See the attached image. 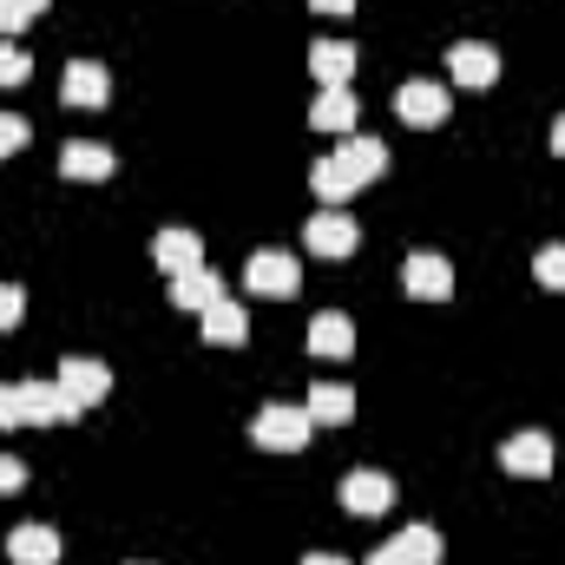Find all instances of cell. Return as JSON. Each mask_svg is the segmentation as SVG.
<instances>
[{"mask_svg": "<svg viewBox=\"0 0 565 565\" xmlns=\"http://www.w3.org/2000/svg\"><path fill=\"white\" fill-rule=\"evenodd\" d=\"M309 349H316V355H349V349H355V322L335 316V309H322V316L309 322Z\"/></svg>", "mask_w": 565, "mask_h": 565, "instance_id": "21", "label": "cell"}, {"mask_svg": "<svg viewBox=\"0 0 565 565\" xmlns=\"http://www.w3.org/2000/svg\"><path fill=\"white\" fill-rule=\"evenodd\" d=\"M369 565H408V559H402L395 546H375V553H369Z\"/></svg>", "mask_w": 565, "mask_h": 565, "instance_id": "31", "label": "cell"}, {"mask_svg": "<svg viewBox=\"0 0 565 565\" xmlns=\"http://www.w3.org/2000/svg\"><path fill=\"white\" fill-rule=\"evenodd\" d=\"M309 184H316V198H322V204H342V198H355V191H362L335 158H316V164H309Z\"/></svg>", "mask_w": 565, "mask_h": 565, "instance_id": "22", "label": "cell"}, {"mask_svg": "<svg viewBox=\"0 0 565 565\" xmlns=\"http://www.w3.org/2000/svg\"><path fill=\"white\" fill-rule=\"evenodd\" d=\"M302 565H349V559H342V553H309Z\"/></svg>", "mask_w": 565, "mask_h": 565, "instance_id": "33", "label": "cell"}, {"mask_svg": "<svg viewBox=\"0 0 565 565\" xmlns=\"http://www.w3.org/2000/svg\"><path fill=\"white\" fill-rule=\"evenodd\" d=\"M447 86L440 79H408L402 93H395V113L408 119V126H447Z\"/></svg>", "mask_w": 565, "mask_h": 565, "instance_id": "7", "label": "cell"}, {"mask_svg": "<svg viewBox=\"0 0 565 565\" xmlns=\"http://www.w3.org/2000/svg\"><path fill=\"white\" fill-rule=\"evenodd\" d=\"M309 7H316V13H349L355 0H309Z\"/></svg>", "mask_w": 565, "mask_h": 565, "instance_id": "32", "label": "cell"}, {"mask_svg": "<svg viewBox=\"0 0 565 565\" xmlns=\"http://www.w3.org/2000/svg\"><path fill=\"white\" fill-rule=\"evenodd\" d=\"M60 171H66V178H79V184H99V178H113V145L73 139L66 151H60Z\"/></svg>", "mask_w": 565, "mask_h": 565, "instance_id": "17", "label": "cell"}, {"mask_svg": "<svg viewBox=\"0 0 565 565\" xmlns=\"http://www.w3.org/2000/svg\"><path fill=\"white\" fill-rule=\"evenodd\" d=\"M388 546H395L408 565H440V533H434V526H402Z\"/></svg>", "mask_w": 565, "mask_h": 565, "instance_id": "23", "label": "cell"}, {"mask_svg": "<svg viewBox=\"0 0 565 565\" xmlns=\"http://www.w3.org/2000/svg\"><path fill=\"white\" fill-rule=\"evenodd\" d=\"M7 553H13V565H60V533L53 526H13Z\"/></svg>", "mask_w": 565, "mask_h": 565, "instance_id": "18", "label": "cell"}, {"mask_svg": "<svg viewBox=\"0 0 565 565\" xmlns=\"http://www.w3.org/2000/svg\"><path fill=\"white\" fill-rule=\"evenodd\" d=\"M329 158H335V164H342L355 184H369V178H382V171H388V145H382V139H355V132L335 145Z\"/></svg>", "mask_w": 565, "mask_h": 565, "instance_id": "15", "label": "cell"}, {"mask_svg": "<svg viewBox=\"0 0 565 565\" xmlns=\"http://www.w3.org/2000/svg\"><path fill=\"white\" fill-rule=\"evenodd\" d=\"M151 257H158V270H164V277L198 270V264H204V237H198V231H184V224H164V231L151 237Z\"/></svg>", "mask_w": 565, "mask_h": 565, "instance_id": "11", "label": "cell"}, {"mask_svg": "<svg viewBox=\"0 0 565 565\" xmlns=\"http://www.w3.org/2000/svg\"><path fill=\"white\" fill-rule=\"evenodd\" d=\"M355 113H362V106H355V93H349V86H322V93H316V106H309V126H316V132L349 139V132H355Z\"/></svg>", "mask_w": 565, "mask_h": 565, "instance_id": "13", "label": "cell"}, {"mask_svg": "<svg viewBox=\"0 0 565 565\" xmlns=\"http://www.w3.org/2000/svg\"><path fill=\"white\" fill-rule=\"evenodd\" d=\"M500 467L520 473V480H546V473H553V440L526 427V434H513V440L500 447Z\"/></svg>", "mask_w": 565, "mask_h": 565, "instance_id": "12", "label": "cell"}, {"mask_svg": "<svg viewBox=\"0 0 565 565\" xmlns=\"http://www.w3.org/2000/svg\"><path fill=\"white\" fill-rule=\"evenodd\" d=\"M26 139H33V126H26L20 113H0V158H7V151H20Z\"/></svg>", "mask_w": 565, "mask_h": 565, "instance_id": "27", "label": "cell"}, {"mask_svg": "<svg viewBox=\"0 0 565 565\" xmlns=\"http://www.w3.org/2000/svg\"><path fill=\"white\" fill-rule=\"evenodd\" d=\"M26 316V296H20V282H0V329H13Z\"/></svg>", "mask_w": 565, "mask_h": 565, "instance_id": "28", "label": "cell"}, {"mask_svg": "<svg viewBox=\"0 0 565 565\" xmlns=\"http://www.w3.org/2000/svg\"><path fill=\"white\" fill-rule=\"evenodd\" d=\"M86 408L60 388V382H20V422L26 427H60V422H79Z\"/></svg>", "mask_w": 565, "mask_h": 565, "instance_id": "2", "label": "cell"}, {"mask_svg": "<svg viewBox=\"0 0 565 565\" xmlns=\"http://www.w3.org/2000/svg\"><path fill=\"white\" fill-rule=\"evenodd\" d=\"M302 408H309V422H322V427H342V422H355V395H349L342 382H316Z\"/></svg>", "mask_w": 565, "mask_h": 565, "instance_id": "20", "label": "cell"}, {"mask_svg": "<svg viewBox=\"0 0 565 565\" xmlns=\"http://www.w3.org/2000/svg\"><path fill=\"white\" fill-rule=\"evenodd\" d=\"M60 388H66L79 408H99V402H106V388H113V369H106V362H93V355H66V362H60Z\"/></svg>", "mask_w": 565, "mask_h": 565, "instance_id": "5", "label": "cell"}, {"mask_svg": "<svg viewBox=\"0 0 565 565\" xmlns=\"http://www.w3.org/2000/svg\"><path fill=\"white\" fill-rule=\"evenodd\" d=\"M402 282H408V296H422V302H447V296H454V264L434 257V250H415V257L402 264Z\"/></svg>", "mask_w": 565, "mask_h": 565, "instance_id": "8", "label": "cell"}, {"mask_svg": "<svg viewBox=\"0 0 565 565\" xmlns=\"http://www.w3.org/2000/svg\"><path fill=\"white\" fill-rule=\"evenodd\" d=\"M309 73H316L322 86H349V73H355V46H349V40H316V46H309Z\"/></svg>", "mask_w": 565, "mask_h": 565, "instance_id": "19", "label": "cell"}, {"mask_svg": "<svg viewBox=\"0 0 565 565\" xmlns=\"http://www.w3.org/2000/svg\"><path fill=\"white\" fill-rule=\"evenodd\" d=\"M46 0H0V33H20L26 20H40Z\"/></svg>", "mask_w": 565, "mask_h": 565, "instance_id": "26", "label": "cell"}, {"mask_svg": "<svg viewBox=\"0 0 565 565\" xmlns=\"http://www.w3.org/2000/svg\"><path fill=\"white\" fill-rule=\"evenodd\" d=\"M26 73H33V60L13 40H0V86H26Z\"/></svg>", "mask_w": 565, "mask_h": 565, "instance_id": "25", "label": "cell"}, {"mask_svg": "<svg viewBox=\"0 0 565 565\" xmlns=\"http://www.w3.org/2000/svg\"><path fill=\"white\" fill-rule=\"evenodd\" d=\"M553 151L565 158V113H559V126H553Z\"/></svg>", "mask_w": 565, "mask_h": 565, "instance_id": "34", "label": "cell"}, {"mask_svg": "<svg viewBox=\"0 0 565 565\" xmlns=\"http://www.w3.org/2000/svg\"><path fill=\"white\" fill-rule=\"evenodd\" d=\"M217 296H231V289H224V277H217V270H204V264L171 277V302H178V309H198V316H204Z\"/></svg>", "mask_w": 565, "mask_h": 565, "instance_id": "16", "label": "cell"}, {"mask_svg": "<svg viewBox=\"0 0 565 565\" xmlns=\"http://www.w3.org/2000/svg\"><path fill=\"white\" fill-rule=\"evenodd\" d=\"M302 244H309L316 257H349V250L362 244V224H355L349 211H335V204H329V211H316V217H309Z\"/></svg>", "mask_w": 565, "mask_h": 565, "instance_id": "4", "label": "cell"}, {"mask_svg": "<svg viewBox=\"0 0 565 565\" xmlns=\"http://www.w3.org/2000/svg\"><path fill=\"white\" fill-rule=\"evenodd\" d=\"M60 99L93 113V106H106V99H113V73H106L99 60H73V66H66V79H60Z\"/></svg>", "mask_w": 565, "mask_h": 565, "instance_id": "10", "label": "cell"}, {"mask_svg": "<svg viewBox=\"0 0 565 565\" xmlns=\"http://www.w3.org/2000/svg\"><path fill=\"white\" fill-rule=\"evenodd\" d=\"M20 427V382H0V434Z\"/></svg>", "mask_w": 565, "mask_h": 565, "instance_id": "29", "label": "cell"}, {"mask_svg": "<svg viewBox=\"0 0 565 565\" xmlns=\"http://www.w3.org/2000/svg\"><path fill=\"white\" fill-rule=\"evenodd\" d=\"M204 342H217V349H244V342H250V316H244V302L217 296V302L204 309Z\"/></svg>", "mask_w": 565, "mask_h": 565, "instance_id": "14", "label": "cell"}, {"mask_svg": "<svg viewBox=\"0 0 565 565\" xmlns=\"http://www.w3.org/2000/svg\"><path fill=\"white\" fill-rule=\"evenodd\" d=\"M244 282H250L257 296H277V302H289V296L302 289V264H296L289 250H257V257L244 264Z\"/></svg>", "mask_w": 565, "mask_h": 565, "instance_id": "3", "label": "cell"}, {"mask_svg": "<svg viewBox=\"0 0 565 565\" xmlns=\"http://www.w3.org/2000/svg\"><path fill=\"white\" fill-rule=\"evenodd\" d=\"M395 500H402V493H395V480H388V473H375V467H355V473L342 480V507H349V513H362V520H369V513H388Z\"/></svg>", "mask_w": 565, "mask_h": 565, "instance_id": "6", "label": "cell"}, {"mask_svg": "<svg viewBox=\"0 0 565 565\" xmlns=\"http://www.w3.org/2000/svg\"><path fill=\"white\" fill-rule=\"evenodd\" d=\"M447 73H454L460 86H493V79H500V53H493L487 40H454V46H447Z\"/></svg>", "mask_w": 565, "mask_h": 565, "instance_id": "9", "label": "cell"}, {"mask_svg": "<svg viewBox=\"0 0 565 565\" xmlns=\"http://www.w3.org/2000/svg\"><path fill=\"white\" fill-rule=\"evenodd\" d=\"M309 408H289V402H270V408H257V422H250V440L257 447H270V454H302L309 447Z\"/></svg>", "mask_w": 565, "mask_h": 565, "instance_id": "1", "label": "cell"}, {"mask_svg": "<svg viewBox=\"0 0 565 565\" xmlns=\"http://www.w3.org/2000/svg\"><path fill=\"white\" fill-rule=\"evenodd\" d=\"M20 487H26V467L13 454H0V493H20Z\"/></svg>", "mask_w": 565, "mask_h": 565, "instance_id": "30", "label": "cell"}, {"mask_svg": "<svg viewBox=\"0 0 565 565\" xmlns=\"http://www.w3.org/2000/svg\"><path fill=\"white\" fill-rule=\"evenodd\" d=\"M533 277L546 282V289H559V296H565V244H546V250L533 257Z\"/></svg>", "mask_w": 565, "mask_h": 565, "instance_id": "24", "label": "cell"}]
</instances>
